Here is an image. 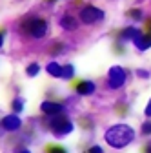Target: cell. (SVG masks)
<instances>
[{"label":"cell","mask_w":151,"mask_h":153,"mask_svg":"<svg viewBox=\"0 0 151 153\" xmlns=\"http://www.w3.org/2000/svg\"><path fill=\"white\" fill-rule=\"evenodd\" d=\"M133 140H135V131L127 124H115L106 131V142L111 148L122 149L127 144H131Z\"/></svg>","instance_id":"cell-1"},{"label":"cell","mask_w":151,"mask_h":153,"mask_svg":"<svg viewBox=\"0 0 151 153\" xmlns=\"http://www.w3.org/2000/svg\"><path fill=\"white\" fill-rule=\"evenodd\" d=\"M46 122L53 129L55 135H58V137L67 135V133L73 131V122L66 117V115H62V113H58V115H47Z\"/></svg>","instance_id":"cell-2"},{"label":"cell","mask_w":151,"mask_h":153,"mask_svg":"<svg viewBox=\"0 0 151 153\" xmlns=\"http://www.w3.org/2000/svg\"><path fill=\"white\" fill-rule=\"evenodd\" d=\"M26 29L31 36L35 38H42L46 33H47V22L44 20V18H38V16H35L31 18V20L26 24Z\"/></svg>","instance_id":"cell-3"},{"label":"cell","mask_w":151,"mask_h":153,"mask_svg":"<svg viewBox=\"0 0 151 153\" xmlns=\"http://www.w3.org/2000/svg\"><path fill=\"white\" fill-rule=\"evenodd\" d=\"M102 18H104V11L95 7V6H86L80 11V20L84 24H95V22L102 20Z\"/></svg>","instance_id":"cell-4"},{"label":"cell","mask_w":151,"mask_h":153,"mask_svg":"<svg viewBox=\"0 0 151 153\" xmlns=\"http://www.w3.org/2000/svg\"><path fill=\"white\" fill-rule=\"evenodd\" d=\"M107 80H109V88H113V89L122 88L126 82V71L120 66H113L107 73Z\"/></svg>","instance_id":"cell-5"},{"label":"cell","mask_w":151,"mask_h":153,"mask_svg":"<svg viewBox=\"0 0 151 153\" xmlns=\"http://www.w3.org/2000/svg\"><path fill=\"white\" fill-rule=\"evenodd\" d=\"M0 124H2V128L6 131H16V129H20L22 120H20V117H18L16 113H11V115H6Z\"/></svg>","instance_id":"cell-6"},{"label":"cell","mask_w":151,"mask_h":153,"mask_svg":"<svg viewBox=\"0 0 151 153\" xmlns=\"http://www.w3.org/2000/svg\"><path fill=\"white\" fill-rule=\"evenodd\" d=\"M138 36H142V31L137 27H124L120 31V42H135Z\"/></svg>","instance_id":"cell-7"},{"label":"cell","mask_w":151,"mask_h":153,"mask_svg":"<svg viewBox=\"0 0 151 153\" xmlns=\"http://www.w3.org/2000/svg\"><path fill=\"white\" fill-rule=\"evenodd\" d=\"M40 109H42L46 115H58V113H64V106H62V104H58V102H51V100L42 102Z\"/></svg>","instance_id":"cell-8"},{"label":"cell","mask_w":151,"mask_h":153,"mask_svg":"<svg viewBox=\"0 0 151 153\" xmlns=\"http://www.w3.org/2000/svg\"><path fill=\"white\" fill-rule=\"evenodd\" d=\"M75 89H77V93L82 95V97H87V95H93V93H95L97 86L93 84L91 80H82V82H78L77 86H75Z\"/></svg>","instance_id":"cell-9"},{"label":"cell","mask_w":151,"mask_h":153,"mask_svg":"<svg viewBox=\"0 0 151 153\" xmlns=\"http://www.w3.org/2000/svg\"><path fill=\"white\" fill-rule=\"evenodd\" d=\"M133 44H135V48H137L138 51L149 49V48H151V35H149V33H142V36H138Z\"/></svg>","instance_id":"cell-10"},{"label":"cell","mask_w":151,"mask_h":153,"mask_svg":"<svg viewBox=\"0 0 151 153\" xmlns=\"http://www.w3.org/2000/svg\"><path fill=\"white\" fill-rule=\"evenodd\" d=\"M60 26H62L64 29H67V31H73V29H77L78 22H77V18H73L71 15H64V16L60 18Z\"/></svg>","instance_id":"cell-11"},{"label":"cell","mask_w":151,"mask_h":153,"mask_svg":"<svg viewBox=\"0 0 151 153\" xmlns=\"http://www.w3.org/2000/svg\"><path fill=\"white\" fill-rule=\"evenodd\" d=\"M46 71L51 75V76H58V79H62V66L58 62H49L46 66Z\"/></svg>","instance_id":"cell-12"},{"label":"cell","mask_w":151,"mask_h":153,"mask_svg":"<svg viewBox=\"0 0 151 153\" xmlns=\"http://www.w3.org/2000/svg\"><path fill=\"white\" fill-rule=\"evenodd\" d=\"M75 76V68L71 66V64H67V66H62V79H66V80H71Z\"/></svg>","instance_id":"cell-13"},{"label":"cell","mask_w":151,"mask_h":153,"mask_svg":"<svg viewBox=\"0 0 151 153\" xmlns=\"http://www.w3.org/2000/svg\"><path fill=\"white\" fill-rule=\"evenodd\" d=\"M11 108H13V113H20L22 109H24V99H15L13 102H11Z\"/></svg>","instance_id":"cell-14"},{"label":"cell","mask_w":151,"mask_h":153,"mask_svg":"<svg viewBox=\"0 0 151 153\" xmlns=\"http://www.w3.org/2000/svg\"><path fill=\"white\" fill-rule=\"evenodd\" d=\"M38 71H40V66H38V64H35V62L29 64L27 69H26V73H27L29 76H36V75H38Z\"/></svg>","instance_id":"cell-15"},{"label":"cell","mask_w":151,"mask_h":153,"mask_svg":"<svg viewBox=\"0 0 151 153\" xmlns=\"http://www.w3.org/2000/svg\"><path fill=\"white\" fill-rule=\"evenodd\" d=\"M127 15L131 18H135V20H140V18H142V11L140 9H131V11H127Z\"/></svg>","instance_id":"cell-16"},{"label":"cell","mask_w":151,"mask_h":153,"mask_svg":"<svg viewBox=\"0 0 151 153\" xmlns=\"http://www.w3.org/2000/svg\"><path fill=\"white\" fill-rule=\"evenodd\" d=\"M47 153H67L62 146H49L47 148Z\"/></svg>","instance_id":"cell-17"},{"label":"cell","mask_w":151,"mask_h":153,"mask_svg":"<svg viewBox=\"0 0 151 153\" xmlns=\"http://www.w3.org/2000/svg\"><path fill=\"white\" fill-rule=\"evenodd\" d=\"M142 133L144 135H151V122H144L142 124Z\"/></svg>","instance_id":"cell-18"},{"label":"cell","mask_w":151,"mask_h":153,"mask_svg":"<svg viewBox=\"0 0 151 153\" xmlns=\"http://www.w3.org/2000/svg\"><path fill=\"white\" fill-rule=\"evenodd\" d=\"M87 153H104V149H102L100 146H91V148L87 149Z\"/></svg>","instance_id":"cell-19"},{"label":"cell","mask_w":151,"mask_h":153,"mask_svg":"<svg viewBox=\"0 0 151 153\" xmlns=\"http://www.w3.org/2000/svg\"><path fill=\"white\" fill-rule=\"evenodd\" d=\"M142 153H151V142H147V144L142 148Z\"/></svg>","instance_id":"cell-20"},{"label":"cell","mask_w":151,"mask_h":153,"mask_svg":"<svg viewBox=\"0 0 151 153\" xmlns=\"http://www.w3.org/2000/svg\"><path fill=\"white\" fill-rule=\"evenodd\" d=\"M146 115H147V117H151V100L147 102V106H146V111H144Z\"/></svg>","instance_id":"cell-21"},{"label":"cell","mask_w":151,"mask_h":153,"mask_svg":"<svg viewBox=\"0 0 151 153\" xmlns=\"http://www.w3.org/2000/svg\"><path fill=\"white\" fill-rule=\"evenodd\" d=\"M4 46V31H0V48Z\"/></svg>","instance_id":"cell-22"},{"label":"cell","mask_w":151,"mask_h":153,"mask_svg":"<svg viewBox=\"0 0 151 153\" xmlns=\"http://www.w3.org/2000/svg\"><path fill=\"white\" fill-rule=\"evenodd\" d=\"M138 75H140V76H144V79H147V76H149V73H147V71H138Z\"/></svg>","instance_id":"cell-23"},{"label":"cell","mask_w":151,"mask_h":153,"mask_svg":"<svg viewBox=\"0 0 151 153\" xmlns=\"http://www.w3.org/2000/svg\"><path fill=\"white\" fill-rule=\"evenodd\" d=\"M20 153H31V151H29V149H22Z\"/></svg>","instance_id":"cell-24"},{"label":"cell","mask_w":151,"mask_h":153,"mask_svg":"<svg viewBox=\"0 0 151 153\" xmlns=\"http://www.w3.org/2000/svg\"><path fill=\"white\" fill-rule=\"evenodd\" d=\"M49 2H55V0H49Z\"/></svg>","instance_id":"cell-25"}]
</instances>
